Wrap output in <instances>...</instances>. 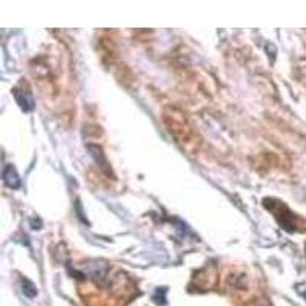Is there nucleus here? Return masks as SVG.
I'll list each match as a JSON object with an SVG mask.
<instances>
[{
	"mask_svg": "<svg viewBox=\"0 0 306 306\" xmlns=\"http://www.w3.org/2000/svg\"><path fill=\"white\" fill-rule=\"evenodd\" d=\"M297 293L306 300V285H297Z\"/></svg>",
	"mask_w": 306,
	"mask_h": 306,
	"instance_id": "4",
	"label": "nucleus"
},
{
	"mask_svg": "<svg viewBox=\"0 0 306 306\" xmlns=\"http://www.w3.org/2000/svg\"><path fill=\"white\" fill-rule=\"evenodd\" d=\"M21 291H23V294H25L28 299H34V297H37V294H38L35 285H34L31 280H28V279H23V282H21Z\"/></svg>",
	"mask_w": 306,
	"mask_h": 306,
	"instance_id": "3",
	"label": "nucleus"
},
{
	"mask_svg": "<svg viewBox=\"0 0 306 306\" xmlns=\"http://www.w3.org/2000/svg\"><path fill=\"white\" fill-rule=\"evenodd\" d=\"M12 95H14V98H15V101L20 106L21 110L31 112L34 109V98H32L29 90H25L23 87H14Z\"/></svg>",
	"mask_w": 306,
	"mask_h": 306,
	"instance_id": "1",
	"label": "nucleus"
},
{
	"mask_svg": "<svg viewBox=\"0 0 306 306\" xmlns=\"http://www.w3.org/2000/svg\"><path fill=\"white\" fill-rule=\"evenodd\" d=\"M3 181L9 189H18L20 187V178L17 170L14 169L12 164H6L3 167Z\"/></svg>",
	"mask_w": 306,
	"mask_h": 306,
	"instance_id": "2",
	"label": "nucleus"
}]
</instances>
